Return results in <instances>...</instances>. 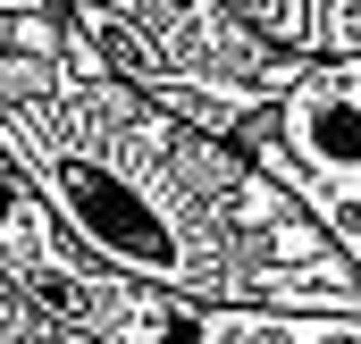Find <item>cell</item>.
I'll list each match as a JSON object with an SVG mask.
<instances>
[{
	"label": "cell",
	"instance_id": "6da1fadb",
	"mask_svg": "<svg viewBox=\"0 0 361 344\" xmlns=\"http://www.w3.org/2000/svg\"><path fill=\"white\" fill-rule=\"evenodd\" d=\"M0 34L34 51L25 68L0 59V168L42 202L85 269L193 311L361 319L353 269L244 160V143H210L135 101L85 59L68 17L0 8Z\"/></svg>",
	"mask_w": 361,
	"mask_h": 344
},
{
	"label": "cell",
	"instance_id": "7a4b0ae2",
	"mask_svg": "<svg viewBox=\"0 0 361 344\" xmlns=\"http://www.w3.org/2000/svg\"><path fill=\"white\" fill-rule=\"evenodd\" d=\"M252 168L319 227V244L353 269L361 285V59L336 68H302L252 118Z\"/></svg>",
	"mask_w": 361,
	"mask_h": 344
}]
</instances>
